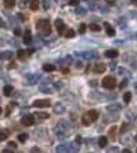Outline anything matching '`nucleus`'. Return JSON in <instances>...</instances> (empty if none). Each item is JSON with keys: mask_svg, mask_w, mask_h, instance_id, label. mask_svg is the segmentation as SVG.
Returning <instances> with one entry per match:
<instances>
[{"mask_svg": "<svg viewBox=\"0 0 137 153\" xmlns=\"http://www.w3.org/2000/svg\"><path fill=\"white\" fill-rule=\"evenodd\" d=\"M98 116H99V113H98L97 110H89L88 113H85V114L83 115L81 123H83V125L88 127V125L93 124V123L98 119Z\"/></svg>", "mask_w": 137, "mask_h": 153, "instance_id": "obj_1", "label": "nucleus"}, {"mask_svg": "<svg viewBox=\"0 0 137 153\" xmlns=\"http://www.w3.org/2000/svg\"><path fill=\"white\" fill-rule=\"evenodd\" d=\"M36 27H37V29L41 31L44 36H50V34H51V24H50V22H48L47 19H41V20H38L37 24H36Z\"/></svg>", "mask_w": 137, "mask_h": 153, "instance_id": "obj_2", "label": "nucleus"}, {"mask_svg": "<svg viewBox=\"0 0 137 153\" xmlns=\"http://www.w3.org/2000/svg\"><path fill=\"white\" fill-rule=\"evenodd\" d=\"M102 85H103V87L109 89V90H110V89H114V87H116V80L112 76H107L103 78Z\"/></svg>", "mask_w": 137, "mask_h": 153, "instance_id": "obj_3", "label": "nucleus"}, {"mask_svg": "<svg viewBox=\"0 0 137 153\" xmlns=\"http://www.w3.org/2000/svg\"><path fill=\"white\" fill-rule=\"evenodd\" d=\"M55 27H56L57 33H59L60 36L64 34V32H65V29H66V25H65V23H64L61 19H56V20H55Z\"/></svg>", "mask_w": 137, "mask_h": 153, "instance_id": "obj_4", "label": "nucleus"}, {"mask_svg": "<svg viewBox=\"0 0 137 153\" xmlns=\"http://www.w3.org/2000/svg\"><path fill=\"white\" fill-rule=\"evenodd\" d=\"M20 121H22V124L24 127H31V125L34 124V116L33 115H24Z\"/></svg>", "mask_w": 137, "mask_h": 153, "instance_id": "obj_5", "label": "nucleus"}, {"mask_svg": "<svg viewBox=\"0 0 137 153\" xmlns=\"http://www.w3.org/2000/svg\"><path fill=\"white\" fill-rule=\"evenodd\" d=\"M33 106H36V108H47V106H50V101H48V100H44V99H42V100H36L33 103Z\"/></svg>", "mask_w": 137, "mask_h": 153, "instance_id": "obj_6", "label": "nucleus"}, {"mask_svg": "<svg viewBox=\"0 0 137 153\" xmlns=\"http://www.w3.org/2000/svg\"><path fill=\"white\" fill-rule=\"evenodd\" d=\"M38 78H41V76L39 75H28L27 76V81H28V84L29 85H34V84H37L38 82Z\"/></svg>", "mask_w": 137, "mask_h": 153, "instance_id": "obj_7", "label": "nucleus"}, {"mask_svg": "<svg viewBox=\"0 0 137 153\" xmlns=\"http://www.w3.org/2000/svg\"><path fill=\"white\" fill-rule=\"evenodd\" d=\"M79 54V53H77ZM79 56H81V57H84V58H86V60H92V58H95L98 54L95 53V52H83V53H80Z\"/></svg>", "mask_w": 137, "mask_h": 153, "instance_id": "obj_8", "label": "nucleus"}, {"mask_svg": "<svg viewBox=\"0 0 137 153\" xmlns=\"http://www.w3.org/2000/svg\"><path fill=\"white\" fill-rule=\"evenodd\" d=\"M13 57V52L12 51H4L0 53V60L5 61V60H10Z\"/></svg>", "mask_w": 137, "mask_h": 153, "instance_id": "obj_9", "label": "nucleus"}, {"mask_svg": "<svg viewBox=\"0 0 137 153\" xmlns=\"http://www.w3.org/2000/svg\"><path fill=\"white\" fill-rule=\"evenodd\" d=\"M32 42V36H31V31L27 29L26 33H24V37H23V43L24 44H29Z\"/></svg>", "mask_w": 137, "mask_h": 153, "instance_id": "obj_10", "label": "nucleus"}, {"mask_svg": "<svg viewBox=\"0 0 137 153\" xmlns=\"http://www.w3.org/2000/svg\"><path fill=\"white\" fill-rule=\"evenodd\" d=\"M53 110H55L56 114H62V113H65V106H64L61 103H57V104L55 105Z\"/></svg>", "mask_w": 137, "mask_h": 153, "instance_id": "obj_11", "label": "nucleus"}, {"mask_svg": "<svg viewBox=\"0 0 137 153\" xmlns=\"http://www.w3.org/2000/svg\"><path fill=\"white\" fill-rule=\"evenodd\" d=\"M104 71H105V65L98 63V65L94 66V72H95V74H103Z\"/></svg>", "mask_w": 137, "mask_h": 153, "instance_id": "obj_12", "label": "nucleus"}, {"mask_svg": "<svg viewBox=\"0 0 137 153\" xmlns=\"http://www.w3.org/2000/svg\"><path fill=\"white\" fill-rule=\"evenodd\" d=\"M117 56H118V52L116 49H109L105 52V57H108V58H116Z\"/></svg>", "mask_w": 137, "mask_h": 153, "instance_id": "obj_13", "label": "nucleus"}, {"mask_svg": "<svg viewBox=\"0 0 137 153\" xmlns=\"http://www.w3.org/2000/svg\"><path fill=\"white\" fill-rule=\"evenodd\" d=\"M104 27L107 28V34H108V36L113 37V36L116 34V31H114V29H113V27H110L108 23H104Z\"/></svg>", "mask_w": 137, "mask_h": 153, "instance_id": "obj_14", "label": "nucleus"}, {"mask_svg": "<svg viewBox=\"0 0 137 153\" xmlns=\"http://www.w3.org/2000/svg\"><path fill=\"white\" fill-rule=\"evenodd\" d=\"M38 6H39V1L38 0H31V4H29V8H31V10H38Z\"/></svg>", "mask_w": 137, "mask_h": 153, "instance_id": "obj_15", "label": "nucleus"}, {"mask_svg": "<svg viewBox=\"0 0 137 153\" xmlns=\"http://www.w3.org/2000/svg\"><path fill=\"white\" fill-rule=\"evenodd\" d=\"M43 71H46V72H52V71H55L56 70V67L53 66V65H48V63H46V65H43Z\"/></svg>", "mask_w": 137, "mask_h": 153, "instance_id": "obj_16", "label": "nucleus"}, {"mask_svg": "<svg viewBox=\"0 0 137 153\" xmlns=\"http://www.w3.org/2000/svg\"><path fill=\"white\" fill-rule=\"evenodd\" d=\"M3 92H4V95H5V96H9V95L13 92V86H10V85H6V86H4V90H3Z\"/></svg>", "mask_w": 137, "mask_h": 153, "instance_id": "obj_17", "label": "nucleus"}, {"mask_svg": "<svg viewBox=\"0 0 137 153\" xmlns=\"http://www.w3.org/2000/svg\"><path fill=\"white\" fill-rule=\"evenodd\" d=\"M56 152H57V153L70 152V148H68V146H59V147L56 148Z\"/></svg>", "mask_w": 137, "mask_h": 153, "instance_id": "obj_18", "label": "nucleus"}, {"mask_svg": "<svg viewBox=\"0 0 137 153\" xmlns=\"http://www.w3.org/2000/svg\"><path fill=\"white\" fill-rule=\"evenodd\" d=\"M98 143H99V147H105L107 144H108V138L107 137H100L99 138V141H98Z\"/></svg>", "mask_w": 137, "mask_h": 153, "instance_id": "obj_19", "label": "nucleus"}, {"mask_svg": "<svg viewBox=\"0 0 137 153\" xmlns=\"http://www.w3.org/2000/svg\"><path fill=\"white\" fill-rule=\"evenodd\" d=\"M27 54H28V53H27V51H24V49H19V51H18V58H19V60H23V61H24L26 57H27Z\"/></svg>", "mask_w": 137, "mask_h": 153, "instance_id": "obj_20", "label": "nucleus"}, {"mask_svg": "<svg viewBox=\"0 0 137 153\" xmlns=\"http://www.w3.org/2000/svg\"><path fill=\"white\" fill-rule=\"evenodd\" d=\"M75 13H76L77 15H85V14H86V9H85V8H81V6H77V8L75 9Z\"/></svg>", "mask_w": 137, "mask_h": 153, "instance_id": "obj_21", "label": "nucleus"}, {"mask_svg": "<svg viewBox=\"0 0 137 153\" xmlns=\"http://www.w3.org/2000/svg\"><path fill=\"white\" fill-rule=\"evenodd\" d=\"M9 137V132L5 129V130H0V142L1 141H5L6 138Z\"/></svg>", "mask_w": 137, "mask_h": 153, "instance_id": "obj_22", "label": "nucleus"}, {"mask_svg": "<svg viewBox=\"0 0 137 153\" xmlns=\"http://www.w3.org/2000/svg\"><path fill=\"white\" fill-rule=\"evenodd\" d=\"M36 118H38V119H47L48 118V114L47 113H43V112H37L36 114H34Z\"/></svg>", "mask_w": 137, "mask_h": 153, "instance_id": "obj_23", "label": "nucleus"}, {"mask_svg": "<svg viewBox=\"0 0 137 153\" xmlns=\"http://www.w3.org/2000/svg\"><path fill=\"white\" fill-rule=\"evenodd\" d=\"M15 3H17V0H4V5L6 8H13L15 5Z\"/></svg>", "mask_w": 137, "mask_h": 153, "instance_id": "obj_24", "label": "nucleus"}, {"mask_svg": "<svg viewBox=\"0 0 137 153\" xmlns=\"http://www.w3.org/2000/svg\"><path fill=\"white\" fill-rule=\"evenodd\" d=\"M39 90H41V92H43V94H51V92H52V89L48 87V86H41Z\"/></svg>", "mask_w": 137, "mask_h": 153, "instance_id": "obj_25", "label": "nucleus"}, {"mask_svg": "<svg viewBox=\"0 0 137 153\" xmlns=\"http://www.w3.org/2000/svg\"><path fill=\"white\" fill-rule=\"evenodd\" d=\"M108 110H109V112H118V110H121V105H118V104L109 105V106H108Z\"/></svg>", "mask_w": 137, "mask_h": 153, "instance_id": "obj_26", "label": "nucleus"}, {"mask_svg": "<svg viewBox=\"0 0 137 153\" xmlns=\"http://www.w3.org/2000/svg\"><path fill=\"white\" fill-rule=\"evenodd\" d=\"M131 98H132V94H131V92H126V94H124V96H123L124 103H126V104H128V103L131 101Z\"/></svg>", "mask_w": 137, "mask_h": 153, "instance_id": "obj_27", "label": "nucleus"}, {"mask_svg": "<svg viewBox=\"0 0 137 153\" xmlns=\"http://www.w3.org/2000/svg\"><path fill=\"white\" fill-rule=\"evenodd\" d=\"M27 139H28V135H27V134H19V135H18V141H19L20 143H24Z\"/></svg>", "mask_w": 137, "mask_h": 153, "instance_id": "obj_28", "label": "nucleus"}, {"mask_svg": "<svg viewBox=\"0 0 137 153\" xmlns=\"http://www.w3.org/2000/svg\"><path fill=\"white\" fill-rule=\"evenodd\" d=\"M65 37H66V38H72V37H75V32H74L72 29H67V32L65 33Z\"/></svg>", "mask_w": 137, "mask_h": 153, "instance_id": "obj_29", "label": "nucleus"}, {"mask_svg": "<svg viewBox=\"0 0 137 153\" xmlns=\"http://www.w3.org/2000/svg\"><path fill=\"white\" fill-rule=\"evenodd\" d=\"M89 28H90L92 31H94V32H99V31H100V27H99L98 24H90Z\"/></svg>", "mask_w": 137, "mask_h": 153, "instance_id": "obj_30", "label": "nucleus"}, {"mask_svg": "<svg viewBox=\"0 0 137 153\" xmlns=\"http://www.w3.org/2000/svg\"><path fill=\"white\" fill-rule=\"evenodd\" d=\"M85 31H86V25H85V24H80L79 33H80V34H84V33H85Z\"/></svg>", "mask_w": 137, "mask_h": 153, "instance_id": "obj_31", "label": "nucleus"}, {"mask_svg": "<svg viewBox=\"0 0 137 153\" xmlns=\"http://www.w3.org/2000/svg\"><path fill=\"white\" fill-rule=\"evenodd\" d=\"M42 4H43V9H44V10H48V8H50L48 1H47V0H43V1H42Z\"/></svg>", "mask_w": 137, "mask_h": 153, "instance_id": "obj_32", "label": "nucleus"}, {"mask_svg": "<svg viewBox=\"0 0 137 153\" xmlns=\"http://www.w3.org/2000/svg\"><path fill=\"white\" fill-rule=\"evenodd\" d=\"M20 34H22L20 28H15V29H14V36H20Z\"/></svg>", "mask_w": 137, "mask_h": 153, "instance_id": "obj_33", "label": "nucleus"}, {"mask_svg": "<svg viewBox=\"0 0 137 153\" xmlns=\"http://www.w3.org/2000/svg\"><path fill=\"white\" fill-rule=\"evenodd\" d=\"M77 4H79V0H70V1H68V5H74V6H75V5H77Z\"/></svg>", "mask_w": 137, "mask_h": 153, "instance_id": "obj_34", "label": "nucleus"}, {"mask_svg": "<svg viewBox=\"0 0 137 153\" xmlns=\"http://www.w3.org/2000/svg\"><path fill=\"white\" fill-rule=\"evenodd\" d=\"M126 85H127V80H123V81L121 82V85H119V89H123Z\"/></svg>", "mask_w": 137, "mask_h": 153, "instance_id": "obj_35", "label": "nucleus"}, {"mask_svg": "<svg viewBox=\"0 0 137 153\" xmlns=\"http://www.w3.org/2000/svg\"><path fill=\"white\" fill-rule=\"evenodd\" d=\"M55 87H56V89H61V87H62V82H59V81L55 82Z\"/></svg>", "mask_w": 137, "mask_h": 153, "instance_id": "obj_36", "label": "nucleus"}, {"mask_svg": "<svg viewBox=\"0 0 137 153\" xmlns=\"http://www.w3.org/2000/svg\"><path fill=\"white\" fill-rule=\"evenodd\" d=\"M75 142H76L77 144H80V143H81V137H80V135H77V137L75 138Z\"/></svg>", "mask_w": 137, "mask_h": 153, "instance_id": "obj_37", "label": "nucleus"}, {"mask_svg": "<svg viewBox=\"0 0 137 153\" xmlns=\"http://www.w3.org/2000/svg\"><path fill=\"white\" fill-rule=\"evenodd\" d=\"M17 17H18V18H19V20H20V22H24V17H23V15H22V14H20V13H19V14H18V15H17Z\"/></svg>", "mask_w": 137, "mask_h": 153, "instance_id": "obj_38", "label": "nucleus"}, {"mask_svg": "<svg viewBox=\"0 0 137 153\" xmlns=\"http://www.w3.org/2000/svg\"><path fill=\"white\" fill-rule=\"evenodd\" d=\"M116 130H117V128H116V127H113V128L110 129V135H112V137L114 135V132H116Z\"/></svg>", "mask_w": 137, "mask_h": 153, "instance_id": "obj_39", "label": "nucleus"}, {"mask_svg": "<svg viewBox=\"0 0 137 153\" xmlns=\"http://www.w3.org/2000/svg\"><path fill=\"white\" fill-rule=\"evenodd\" d=\"M9 147H12V148H17V144H15L14 142H9Z\"/></svg>", "mask_w": 137, "mask_h": 153, "instance_id": "obj_40", "label": "nucleus"}, {"mask_svg": "<svg viewBox=\"0 0 137 153\" xmlns=\"http://www.w3.org/2000/svg\"><path fill=\"white\" fill-rule=\"evenodd\" d=\"M75 65H76V67H77V68H80V67L83 66V63H81V61H77V62H76Z\"/></svg>", "mask_w": 137, "mask_h": 153, "instance_id": "obj_41", "label": "nucleus"}, {"mask_svg": "<svg viewBox=\"0 0 137 153\" xmlns=\"http://www.w3.org/2000/svg\"><path fill=\"white\" fill-rule=\"evenodd\" d=\"M9 114H10V106H8V108H6V112H5V115H6V116Z\"/></svg>", "mask_w": 137, "mask_h": 153, "instance_id": "obj_42", "label": "nucleus"}, {"mask_svg": "<svg viewBox=\"0 0 137 153\" xmlns=\"http://www.w3.org/2000/svg\"><path fill=\"white\" fill-rule=\"evenodd\" d=\"M62 74H68V68H67V67H64V68H62Z\"/></svg>", "mask_w": 137, "mask_h": 153, "instance_id": "obj_43", "label": "nucleus"}, {"mask_svg": "<svg viewBox=\"0 0 137 153\" xmlns=\"http://www.w3.org/2000/svg\"><path fill=\"white\" fill-rule=\"evenodd\" d=\"M107 3H108V4H110V5H113V4L116 3V0H107Z\"/></svg>", "mask_w": 137, "mask_h": 153, "instance_id": "obj_44", "label": "nucleus"}, {"mask_svg": "<svg viewBox=\"0 0 137 153\" xmlns=\"http://www.w3.org/2000/svg\"><path fill=\"white\" fill-rule=\"evenodd\" d=\"M31 152H33V153H36V152H39V149L37 148V147H34V148H32V151Z\"/></svg>", "mask_w": 137, "mask_h": 153, "instance_id": "obj_45", "label": "nucleus"}, {"mask_svg": "<svg viewBox=\"0 0 137 153\" xmlns=\"http://www.w3.org/2000/svg\"><path fill=\"white\" fill-rule=\"evenodd\" d=\"M124 129H126V125H122V128H121V133H124V132H126Z\"/></svg>", "mask_w": 137, "mask_h": 153, "instance_id": "obj_46", "label": "nucleus"}, {"mask_svg": "<svg viewBox=\"0 0 137 153\" xmlns=\"http://www.w3.org/2000/svg\"><path fill=\"white\" fill-rule=\"evenodd\" d=\"M3 152H4V153H12V152H13V151H10V149H8V148H5V149H4Z\"/></svg>", "mask_w": 137, "mask_h": 153, "instance_id": "obj_47", "label": "nucleus"}, {"mask_svg": "<svg viewBox=\"0 0 137 153\" xmlns=\"http://www.w3.org/2000/svg\"><path fill=\"white\" fill-rule=\"evenodd\" d=\"M90 85H92V86H95V85H97V81H90Z\"/></svg>", "mask_w": 137, "mask_h": 153, "instance_id": "obj_48", "label": "nucleus"}, {"mask_svg": "<svg viewBox=\"0 0 137 153\" xmlns=\"http://www.w3.org/2000/svg\"><path fill=\"white\" fill-rule=\"evenodd\" d=\"M122 152H123V153H130V152H131V151H130V149H127V148H126V149H123V151H122Z\"/></svg>", "mask_w": 137, "mask_h": 153, "instance_id": "obj_49", "label": "nucleus"}, {"mask_svg": "<svg viewBox=\"0 0 137 153\" xmlns=\"http://www.w3.org/2000/svg\"><path fill=\"white\" fill-rule=\"evenodd\" d=\"M0 25H1V27H5V23H3V22H1V19H0Z\"/></svg>", "mask_w": 137, "mask_h": 153, "instance_id": "obj_50", "label": "nucleus"}, {"mask_svg": "<svg viewBox=\"0 0 137 153\" xmlns=\"http://www.w3.org/2000/svg\"><path fill=\"white\" fill-rule=\"evenodd\" d=\"M132 4H133V5H137V0H132Z\"/></svg>", "mask_w": 137, "mask_h": 153, "instance_id": "obj_51", "label": "nucleus"}, {"mask_svg": "<svg viewBox=\"0 0 137 153\" xmlns=\"http://www.w3.org/2000/svg\"><path fill=\"white\" fill-rule=\"evenodd\" d=\"M1 112H3V109H1V108H0V115H1Z\"/></svg>", "mask_w": 137, "mask_h": 153, "instance_id": "obj_52", "label": "nucleus"}, {"mask_svg": "<svg viewBox=\"0 0 137 153\" xmlns=\"http://www.w3.org/2000/svg\"><path fill=\"white\" fill-rule=\"evenodd\" d=\"M26 1H28V0H26Z\"/></svg>", "mask_w": 137, "mask_h": 153, "instance_id": "obj_53", "label": "nucleus"}]
</instances>
